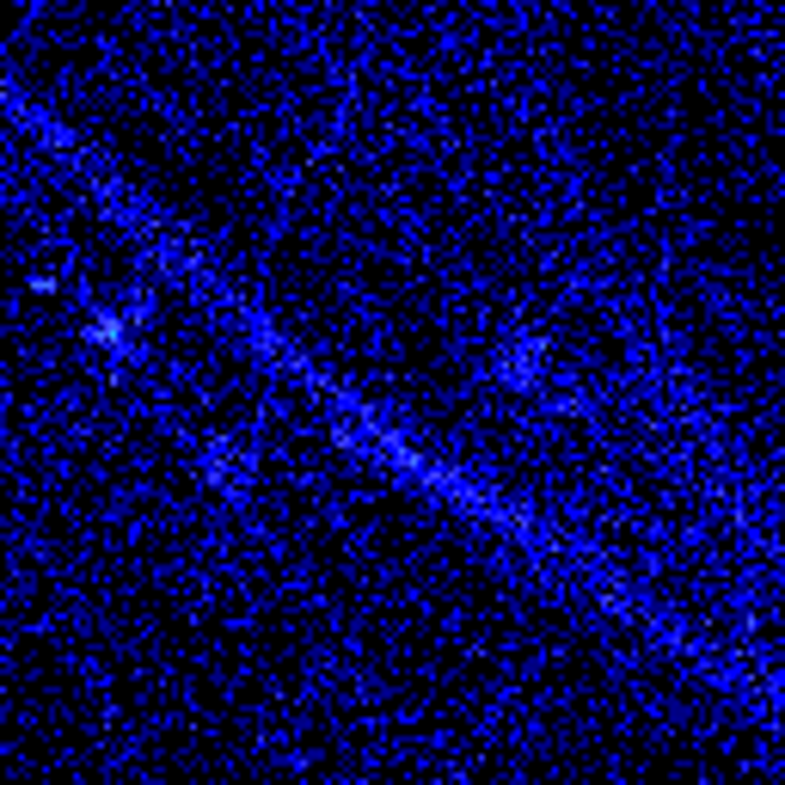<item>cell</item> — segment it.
Here are the masks:
<instances>
[{
    "label": "cell",
    "instance_id": "6da1fadb",
    "mask_svg": "<svg viewBox=\"0 0 785 785\" xmlns=\"http://www.w3.org/2000/svg\"><path fill=\"white\" fill-rule=\"evenodd\" d=\"M540 369H546V344L540 337H510V344L497 350V374L515 381V386H534L540 381Z\"/></svg>",
    "mask_w": 785,
    "mask_h": 785
},
{
    "label": "cell",
    "instance_id": "7a4b0ae2",
    "mask_svg": "<svg viewBox=\"0 0 785 785\" xmlns=\"http://www.w3.org/2000/svg\"><path fill=\"white\" fill-rule=\"evenodd\" d=\"M209 485H215V491H227V497H240L246 485H252V454L215 449V454H209Z\"/></svg>",
    "mask_w": 785,
    "mask_h": 785
},
{
    "label": "cell",
    "instance_id": "3957f363",
    "mask_svg": "<svg viewBox=\"0 0 785 785\" xmlns=\"http://www.w3.org/2000/svg\"><path fill=\"white\" fill-rule=\"evenodd\" d=\"M86 337H93V344H105V350H123L129 325H123V320H111V313H105V320H93V325H86Z\"/></svg>",
    "mask_w": 785,
    "mask_h": 785
}]
</instances>
